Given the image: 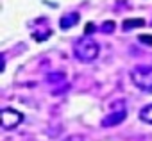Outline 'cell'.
<instances>
[{
    "instance_id": "1",
    "label": "cell",
    "mask_w": 152,
    "mask_h": 141,
    "mask_svg": "<svg viewBox=\"0 0 152 141\" xmlns=\"http://www.w3.org/2000/svg\"><path fill=\"white\" fill-rule=\"evenodd\" d=\"M100 54V47L95 39L84 36V38H79V39H75L73 43V55L77 57L79 61L83 63H91L99 57Z\"/></svg>"
},
{
    "instance_id": "2",
    "label": "cell",
    "mask_w": 152,
    "mask_h": 141,
    "mask_svg": "<svg viewBox=\"0 0 152 141\" xmlns=\"http://www.w3.org/2000/svg\"><path fill=\"white\" fill-rule=\"evenodd\" d=\"M131 81L141 91H152V66L138 64L131 70Z\"/></svg>"
},
{
    "instance_id": "3",
    "label": "cell",
    "mask_w": 152,
    "mask_h": 141,
    "mask_svg": "<svg viewBox=\"0 0 152 141\" xmlns=\"http://www.w3.org/2000/svg\"><path fill=\"white\" fill-rule=\"evenodd\" d=\"M22 121H23V114L13 107H6L0 113V123H2V129H6V130L16 129Z\"/></svg>"
},
{
    "instance_id": "4",
    "label": "cell",
    "mask_w": 152,
    "mask_h": 141,
    "mask_svg": "<svg viewBox=\"0 0 152 141\" xmlns=\"http://www.w3.org/2000/svg\"><path fill=\"white\" fill-rule=\"evenodd\" d=\"M125 118H127V111H125V107H122V109L113 111V113H109L107 116H104L102 121H100V125L106 127V129H109V127H116V125H120Z\"/></svg>"
},
{
    "instance_id": "5",
    "label": "cell",
    "mask_w": 152,
    "mask_h": 141,
    "mask_svg": "<svg viewBox=\"0 0 152 141\" xmlns=\"http://www.w3.org/2000/svg\"><path fill=\"white\" fill-rule=\"evenodd\" d=\"M79 20H81V15H79L77 11L66 13V15H63V16H61V20H59V27H61L63 31H68L70 27L77 25V23H79Z\"/></svg>"
},
{
    "instance_id": "6",
    "label": "cell",
    "mask_w": 152,
    "mask_h": 141,
    "mask_svg": "<svg viewBox=\"0 0 152 141\" xmlns=\"http://www.w3.org/2000/svg\"><path fill=\"white\" fill-rule=\"evenodd\" d=\"M143 25H145L143 18H127V20H124L122 29L127 32V31H132V29H138V27H143Z\"/></svg>"
},
{
    "instance_id": "7",
    "label": "cell",
    "mask_w": 152,
    "mask_h": 141,
    "mask_svg": "<svg viewBox=\"0 0 152 141\" xmlns=\"http://www.w3.org/2000/svg\"><path fill=\"white\" fill-rule=\"evenodd\" d=\"M140 120L145 121V123H150V125H152V104L145 105V107L140 111Z\"/></svg>"
},
{
    "instance_id": "8",
    "label": "cell",
    "mask_w": 152,
    "mask_h": 141,
    "mask_svg": "<svg viewBox=\"0 0 152 141\" xmlns=\"http://www.w3.org/2000/svg\"><path fill=\"white\" fill-rule=\"evenodd\" d=\"M47 82H50V84H63L64 82V73L63 72L50 73V75H47Z\"/></svg>"
},
{
    "instance_id": "9",
    "label": "cell",
    "mask_w": 152,
    "mask_h": 141,
    "mask_svg": "<svg viewBox=\"0 0 152 141\" xmlns=\"http://www.w3.org/2000/svg\"><path fill=\"white\" fill-rule=\"evenodd\" d=\"M115 27H116V23L113 20H107L100 25V32L102 34H111V32H115Z\"/></svg>"
},
{
    "instance_id": "10",
    "label": "cell",
    "mask_w": 152,
    "mask_h": 141,
    "mask_svg": "<svg viewBox=\"0 0 152 141\" xmlns=\"http://www.w3.org/2000/svg\"><path fill=\"white\" fill-rule=\"evenodd\" d=\"M138 41L141 45H147V47H152V34H141L138 38Z\"/></svg>"
},
{
    "instance_id": "11",
    "label": "cell",
    "mask_w": 152,
    "mask_h": 141,
    "mask_svg": "<svg viewBox=\"0 0 152 141\" xmlns=\"http://www.w3.org/2000/svg\"><path fill=\"white\" fill-rule=\"evenodd\" d=\"M63 141H86V139H84V136H81V134H70V136H66Z\"/></svg>"
},
{
    "instance_id": "12",
    "label": "cell",
    "mask_w": 152,
    "mask_h": 141,
    "mask_svg": "<svg viewBox=\"0 0 152 141\" xmlns=\"http://www.w3.org/2000/svg\"><path fill=\"white\" fill-rule=\"evenodd\" d=\"M97 29H95V25L93 23H86V27H84V36H90V34H93Z\"/></svg>"
}]
</instances>
